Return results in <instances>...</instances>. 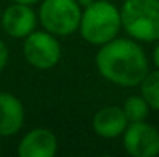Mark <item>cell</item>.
<instances>
[{
  "label": "cell",
  "mask_w": 159,
  "mask_h": 157,
  "mask_svg": "<svg viewBox=\"0 0 159 157\" xmlns=\"http://www.w3.org/2000/svg\"><path fill=\"white\" fill-rule=\"evenodd\" d=\"M94 65L107 82L120 88L139 86L150 71L147 52L141 43L119 36L99 46Z\"/></svg>",
  "instance_id": "6da1fadb"
},
{
  "label": "cell",
  "mask_w": 159,
  "mask_h": 157,
  "mask_svg": "<svg viewBox=\"0 0 159 157\" xmlns=\"http://www.w3.org/2000/svg\"><path fill=\"white\" fill-rule=\"evenodd\" d=\"M82 39L93 45L101 46L116 39L122 31L120 11L111 0H96L82 9L80 23L77 29Z\"/></svg>",
  "instance_id": "7a4b0ae2"
},
{
  "label": "cell",
  "mask_w": 159,
  "mask_h": 157,
  "mask_svg": "<svg viewBox=\"0 0 159 157\" xmlns=\"http://www.w3.org/2000/svg\"><path fill=\"white\" fill-rule=\"evenodd\" d=\"M120 11L122 31L139 43L159 40V0H124Z\"/></svg>",
  "instance_id": "3957f363"
},
{
  "label": "cell",
  "mask_w": 159,
  "mask_h": 157,
  "mask_svg": "<svg viewBox=\"0 0 159 157\" xmlns=\"http://www.w3.org/2000/svg\"><path fill=\"white\" fill-rule=\"evenodd\" d=\"M82 8L76 0H40V26L56 37H68L79 29Z\"/></svg>",
  "instance_id": "277c9868"
},
{
  "label": "cell",
  "mask_w": 159,
  "mask_h": 157,
  "mask_svg": "<svg viewBox=\"0 0 159 157\" xmlns=\"http://www.w3.org/2000/svg\"><path fill=\"white\" fill-rule=\"evenodd\" d=\"M22 52L28 65L42 71L54 68L62 59L59 37L45 29H34L26 36L23 39Z\"/></svg>",
  "instance_id": "5b68a950"
},
{
  "label": "cell",
  "mask_w": 159,
  "mask_h": 157,
  "mask_svg": "<svg viewBox=\"0 0 159 157\" xmlns=\"http://www.w3.org/2000/svg\"><path fill=\"white\" fill-rule=\"evenodd\" d=\"M122 145L131 157H156L159 154V131L147 120L131 122L122 134Z\"/></svg>",
  "instance_id": "8992f818"
},
{
  "label": "cell",
  "mask_w": 159,
  "mask_h": 157,
  "mask_svg": "<svg viewBox=\"0 0 159 157\" xmlns=\"http://www.w3.org/2000/svg\"><path fill=\"white\" fill-rule=\"evenodd\" d=\"M37 25H39L37 11H34L31 5L12 2L9 6H6L2 11L0 28L11 39L23 40L37 28Z\"/></svg>",
  "instance_id": "52a82bcc"
},
{
  "label": "cell",
  "mask_w": 159,
  "mask_h": 157,
  "mask_svg": "<svg viewBox=\"0 0 159 157\" xmlns=\"http://www.w3.org/2000/svg\"><path fill=\"white\" fill-rule=\"evenodd\" d=\"M59 150V140L51 129L39 126L23 134L17 145L19 157H54Z\"/></svg>",
  "instance_id": "ba28073f"
},
{
  "label": "cell",
  "mask_w": 159,
  "mask_h": 157,
  "mask_svg": "<svg viewBox=\"0 0 159 157\" xmlns=\"http://www.w3.org/2000/svg\"><path fill=\"white\" fill-rule=\"evenodd\" d=\"M127 126H128V120L122 111V106L117 105H108L101 108L93 116L91 120V128L94 134L107 140L122 137Z\"/></svg>",
  "instance_id": "9c48e42d"
},
{
  "label": "cell",
  "mask_w": 159,
  "mask_h": 157,
  "mask_svg": "<svg viewBox=\"0 0 159 157\" xmlns=\"http://www.w3.org/2000/svg\"><path fill=\"white\" fill-rule=\"evenodd\" d=\"M25 125V106L11 93H0V137L17 136Z\"/></svg>",
  "instance_id": "30bf717a"
},
{
  "label": "cell",
  "mask_w": 159,
  "mask_h": 157,
  "mask_svg": "<svg viewBox=\"0 0 159 157\" xmlns=\"http://www.w3.org/2000/svg\"><path fill=\"white\" fill-rule=\"evenodd\" d=\"M122 111L128 120V123L131 122H141V120H147L148 114H150V106L145 102V99L138 94V96H130L125 99V102L122 105Z\"/></svg>",
  "instance_id": "8fae6325"
},
{
  "label": "cell",
  "mask_w": 159,
  "mask_h": 157,
  "mask_svg": "<svg viewBox=\"0 0 159 157\" xmlns=\"http://www.w3.org/2000/svg\"><path fill=\"white\" fill-rule=\"evenodd\" d=\"M141 96L145 99L150 109L159 112V69L148 71L144 80L139 83Z\"/></svg>",
  "instance_id": "7c38bea8"
},
{
  "label": "cell",
  "mask_w": 159,
  "mask_h": 157,
  "mask_svg": "<svg viewBox=\"0 0 159 157\" xmlns=\"http://www.w3.org/2000/svg\"><path fill=\"white\" fill-rule=\"evenodd\" d=\"M8 60H9V50H8L6 43L0 39V72L8 65Z\"/></svg>",
  "instance_id": "4fadbf2b"
},
{
  "label": "cell",
  "mask_w": 159,
  "mask_h": 157,
  "mask_svg": "<svg viewBox=\"0 0 159 157\" xmlns=\"http://www.w3.org/2000/svg\"><path fill=\"white\" fill-rule=\"evenodd\" d=\"M152 62H153V65L156 66V69H159V40L156 42V45L153 46V51H152Z\"/></svg>",
  "instance_id": "5bb4252c"
},
{
  "label": "cell",
  "mask_w": 159,
  "mask_h": 157,
  "mask_svg": "<svg viewBox=\"0 0 159 157\" xmlns=\"http://www.w3.org/2000/svg\"><path fill=\"white\" fill-rule=\"evenodd\" d=\"M11 2H16V3H25V5H31V6H34V5L39 3L40 0H11Z\"/></svg>",
  "instance_id": "9a60e30c"
},
{
  "label": "cell",
  "mask_w": 159,
  "mask_h": 157,
  "mask_svg": "<svg viewBox=\"0 0 159 157\" xmlns=\"http://www.w3.org/2000/svg\"><path fill=\"white\" fill-rule=\"evenodd\" d=\"M76 2H77V3L80 5V8L84 9V8H87L88 5H91V3H93V2H96V0H76Z\"/></svg>",
  "instance_id": "2e32d148"
},
{
  "label": "cell",
  "mask_w": 159,
  "mask_h": 157,
  "mask_svg": "<svg viewBox=\"0 0 159 157\" xmlns=\"http://www.w3.org/2000/svg\"><path fill=\"white\" fill-rule=\"evenodd\" d=\"M0 20H2V8H0Z\"/></svg>",
  "instance_id": "e0dca14e"
},
{
  "label": "cell",
  "mask_w": 159,
  "mask_h": 157,
  "mask_svg": "<svg viewBox=\"0 0 159 157\" xmlns=\"http://www.w3.org/2000/svg\"><path fill=\"white\" fill-rule=\"evenodd\" d=\"M0 154H2V148H0Z\"/></svg>",
  "instance_id": "ac0fdd59"
}]
</instances>
